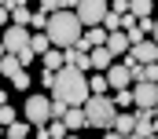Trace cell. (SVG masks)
I'll use <instances>...</instances> for the list:
<instances>
[{"label": "cell", "instance_id": "1", "mask_svg": "<svg viewBox=\"0 0 158 139\" xmlns=\"http://www.w3.org/2000/svg\"><path fill=\"white\" fill-rule=\"evenodd\" d=\"M52 103L66 106V110H77V106L88 103V77L77 73V70L63 66L55 73V88H52Z\"/></svg>", "mask_w": 158, "mask_h": 139}, {"label": "cell", "instance_id": "2", "mask_svg": "<svg viewBox=\"0 0 158 139\" xmlns=\"http://www.w3.org/2000/svg\"><path fill=\"white\" fill-rule=\"evenodd\" d=\"M81 33H85V30H81V22H77L74 11H59V15H52V18H48V30H44V37L52 40L55 51H70V48H77Z\"/></svg>", "mask_w": 158, "mask_h": 139}, {"label": "cell", "instance_id": "3", "mask_svg": "<svg viewBox=\"0 0 158 139\" xmlns=\"http://www.w3.org/2000/svg\"><path fill=\"white\" fill-rule=\"evenodd\" d=\"M81 110H85L88 128H103V132H110V128H114L118 110H114V103H110L107 95H88V103L81 106Z\"/></svg>", "mask_w": 158, "mask_h": 139}, {"label": "cell", "instance_id": "4", "mask_svg": "<svg viewBox=\"0 0 158 139\" xmlns=\"http://www.w3.org/2000/svg\"><path fill=\"white\" fill-rule=\"evenodd\" d=\"M22 113H26L30 128H48V121H52V95H30Z\"/></svg>", "mask_w": 158, "mask_h": 139}, {"label": "cell", "instance_id": "5", "mask_svg": "<svg viewBox=\"0 0 158 139\" xmlns=\"http://www.w3.org/2000/svg\"><path fill=\"white\" fill-rule=\"evenodd\" d=\"M107 11H110V4H103V0H77L74 4V15H77L81 30H96Z\"/></svg>", "mask_w": 158, "mask_h": 139}, {"label": "cell", "instance_id": "6", "mask_svg": "<svg viewBox=\"0 0 158 139\" xmlns=\"http://www.w3.org/2000/svg\"><path fill=\"white\" fill-rule=\"evenodd\" d=\"M0 77H7L15 92H26V88H30V73L19 66L15 55H4V59H0Z\"/></svg>", "mask_w": 158, "mask_h": 139}, {"label": "cell", "instance_id": "7", "mask_svg": "<svg viewBox=\"0 0 158 139\" xmlns=\"http://www.w3.org/2000/svg\"><path fill=\"white\" fill-rule=\"evenodd\" d=\"M0 44H4V51H7V55H22V51L30 48V30L7 26V30L0 33Z\"/></svg>", "mask_w": 158, "mask_h": 139}, {"label": "cell", "instance_id": "8", "mask_svg": "<svg viewBox=\"0 0 158 139\" xmlns=\"http://www.w3.org/2000/svg\"><path fill=\"white\" fill-rule=\"evenodd\" d=\"M132 103H136V110H155L158 106V84L136 81V84H132Z\"/></svg>", "mask_w": 158, "mask_h": 139}, {"label": "cell", "instance_id": "9", "mask_svg": "<svg viewBox=\"0 0 158 139\" xmlns=\"http://www.w3.org/2000/svg\"><path fill=\"white\" fill-rule=\"evenodd\" d=\"M129 59L140 62V66H155L158 62V44L155 40H140L136 48H129Z\"/></svg>", "mask_w": 158, "mask_h": 139}, {"label": "cell", "instance_id": "10", "mask_svg": "<svg viewBox=\"0 0 158 139\" xmlns=\"http://www.w3.org/2000/svg\"><path fill=\"white\" fill-rule=\"evenodd\" d=\"M103 77H107V84H110V88H114V92H129V84H136V81H132V77H129V70L121 66V62H114V66L107 70V73H103Z\"/></svg>", "mask_w": 158, "mask_h": 139}, {"label": "cell", "instance_id": "11", "mask_svg": "<svg viewBox=\"0 0 158 139\" xmlns=\"http://www.w3.org/2000/svg\"><path fill=\"white\" fill-rule=\"evenodd\" d=\"M132 117H136V132H132V136H143V139H151V136H155V121H151V110H136Z\"/></svg>", "mask_w": 158, "mask_h": 139}, {"label": "cell", "instance_id": "12", "mask_svg": "<svg viewBox=\"0 0 158 139\" xmlns=\"http://www.w3.org/2000/svg\"><path fill=\"white\" fill-rule=\"evenodd\" d=\"M88 62H92V70H99V73H107V70L114 66V55H110L107 48H96V51H88Z\"/></svg>", "mask_w": 158, "mask_h": 139}, {"label": "cell", "instance_id": "13", "mask_svg": "<svg viewBox=\"0 0 158 139\" xmlns=\"http://www.w3.org/2000/svg\"><path fill=\"white\" fill-rule=\"evenodd\" d=\"M63 125H66V132H81V128H88V121H85V110H66L63 113Z\"/></svg>", "mask_w": 158, "mask_h": 139}, {"label": "cell", "instance_id": "14", "mask_svg": "<svg viewBox=\"0 0 158 139\" xmlns=\"http://www.w3.org/2000/svg\"><path fill=\"white\" fill-rule=\"evenodd\" d=\"M114 59L118 55H129V40H125V33H107V44H103Z\"/></svg>", "mask_w": 158, "mask_h": 139}, {"label": "cell", "instance_id": "15", "mask_svg": "<svg viewBox=\"0 0 158 139\" xmlns=\"http://www.w3.org/2000/svg\"><path fill=\"white\" fill-rule=\"evenodd\" d=\"M151 11H155V4H151V0H129V18L143 22V18H151Z\"/></svg>", "mask_w": 158, "mask_h": 139}, {"label": "cell", "instance_id": "16", "mask_svg": "<svg viewBox=\"0 0 158 139\" xmlns=\"http://www.w3.org/2000/svg\"><path fill=\"white\" fill-rule=\"evenodd\" d=\"M110 132H118V136H132V132H136V117H132V113H118V117H114V128H110Z\"/></svg>", "mask_w": 158, "mask_h": 139}, {"label": "cell", "instance_id": "17", "mask_svg": "<svg viewBox=\"0 0 158 139\" xmlns=\"http://www.w3.org/2000/svg\"><path fill=\"white\" fill-rule=\"evenodd\" d=\"M40 62H44V73H59V70L66 66V62H63V51H55V48H52V51H44V55H40Z\"/></svg>", "mask_w": 158, "mask_h": 139}, {"label": "cell", "instance_id": "18", "mask_svg": "<svg viewBox=\"0 0 158 139\" xmlns=\"http://www.w3.org/2000/svg\"><path fill=\"white\" fill-rule=\"evenodd\" d=\"M4 139H33V128L26 121H15L11 128H4Z\"/></svg>", "mask_w": 158, "mask_h": 139}, {"label": "cell", "instance_id": "19", "mask_svg": "<svg viewBox=\"0 0 158 139\" xmlns=\"http://www.w3.org/2000/svg\"><path fill=\"white\" fill-rule=\"evenodd\" d=\"M30 51L33 55H44V51H52V40L44 33H30Z\"/></svg>", "mask_w": 158, "mask_h": 139}, {"label": "cell", "instance_id": "20", "mask_svg": "<svg viewBox=\"0 0 158 139\" xmlns=\"http://www.w3.org/2000/svg\"><path fill=\"white\" fill-rule=\"evenodd\" d=\"M107 88H110V84H107V77H103V73L88 77V95H107Z\"/></svg>", "mask_w": 158, "mask_h": 139}, {"label": "cell", "instance_id": "21", "mask_svg": "<svg viewBox=\"0 0 158 139\" xmlns=\"http://www.w3.org/2000/svg\"><path fill=\"white\" fill-rule=\"evenodd\" d=\"M70 132H66V125L63 121H48V139H66Z\"/></svg>", "mask_w": 158, "mask_h": 139}, {"label": "cell", "instance_id": "22", "mask_svg": "<svg viewBox=\"0 0 158 139\" xmlns=\"http://www.w3.org/2000/svg\"><path fill=\"white\" fill-rule=\"evenodd\" d=\"M15 125V110L11 106H0V128H11Z\"/></svg>", "mask_w": 158, "mask_h": 139}, {"label": "cell", "instance_id": "23", "mask_svg": "<svg viewBox=\"0 0 158 139\" xmlns=\"http://www.w3.org/2000/svg\"><path fill=\"white\" fill-rule=\"evenodd\" d=\"M11 22V11H7V0H0V26Z\"/></svg>", "mask_w": 158, "mask_h": 139}, {"label": "cell", "instance_id": "24", "mask_svg": "<svg viewBox=\"0 0 158 139\" xmlns=\"http://www.w3.org/2000/svg\"><path fill=\"white\" fill-rule=\"evenodd\" d=\"M15 59H19V66L26 70V62H33V59H37V55H33V51H30V48H26V51H22V55H15Z\"/></svg>", "mask_w": 158, "mask_h": 139}, {"label": "cell", "instance_id": "25", "mask_svg": "<svg viewBox=\"0 0 158 139\" xmlns=\"http://www.w3.org/2000/svg\"><path fill=\"white\" fill-rule=\"evenodd\" d=\"M40 84L44 88H55V73H40Z\"/></svg>", "mask_w": 158, "mask_h": 139}, {"label": "cell", "instance_id": "26", "mask_svg": "<svg viewBox=\"0 0 158 139\" xmlns=\"http://www.w3.org/2000/svg\"><path fill=\"white\" fill-rule=\"evenodd\" d=\"M151 121H155V132H158V106L151 110Z\"/></svg>", "mask_w": 158, "mask_h": 139}, {"label": "cell", "instance_id": "27", "mask_svg": "<svg viewBox=\"0 0 158 139\" xmlns=\"http://www.w3.org/2000/svg\"><path fill=\"white\" fill-rule=\"evenodd\" d=\"M103 139H125V136H118V132H107V136H103Z\"/></svg>", "mask_w": 158, "mask_h": 139}, {"label": "cell", "instance_id": "28", "mask_svg": "<svg viewBox=\"0 0 158 139\" xmlns=\"http://www.w3.org/2000/svg\"><path fill=\"white\" fill-rule=\"evenodd\" d=\"M151 37H155V44H158V18H155V30H151Z\"/></svg>", "mask_w": 158, "mask_h": 139}, {"label": "cell", "instance_id": "29", "mask_svg": "<svg viewBox=\"0 0 158 139\" xmlns=\"http://www.w3.org/2000/svg\"><path fill=\"white\" fill-rule=\"evenodd\" d=\"M129 139H143V136H129Z\"/></svg>", "mask_w": 158, "mask_h": 139}, {"label": "cell", "instance_id": "30", "mask_svg": "<svg viewBox=\"0 0 158 139\" xmlns=\"http://www.w3.org/2000/svg\"><path fill=\"white\" fill-rule=\"evenodd\" d=\"M0 139H4V128H0Z\"/></svg>", "mask_w": 158, "mask_h": 139}, {"label": "cell", "instance_id": "31", "mask_svg": "<svg viewBox=\"0 0 158 139\" xmlns=\"http://www.w3.org/2000/svg\"><path fill=\"white\" fill-rule=\"evenodd\" d=\"M66 139H77V136H66Z\"/></svg>", "mask_w": 158, "mask_h": 139}, {"label": "cell", "instance_id": "32", "mask_svg": "<svg viewBox=\"0 0 158 139\" xmlns=\"http://www.w3.org/2000/svg\"><path fill=\"white\" fill-rule=\"evenodd\" d=\"M151 139H158V136H151Z\"/></svg>", "mask_w": 158, "mask_h": 139}]
</instances>
